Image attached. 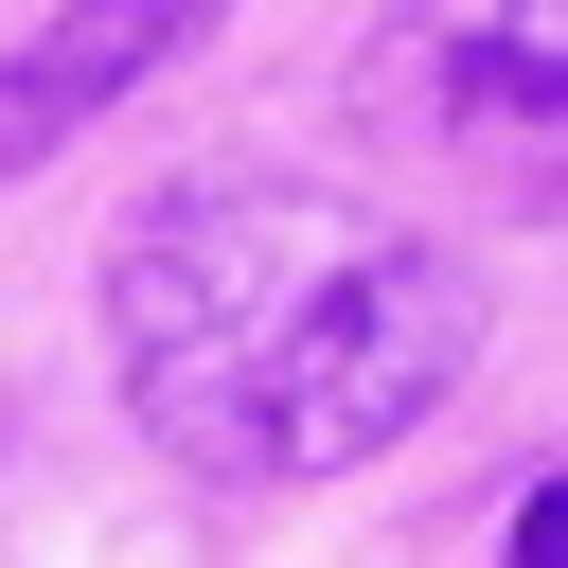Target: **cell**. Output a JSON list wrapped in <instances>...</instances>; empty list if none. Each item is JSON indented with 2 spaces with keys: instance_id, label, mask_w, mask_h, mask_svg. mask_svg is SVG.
I'll return each instance as SVG.
<instances>
[{
  "instance_id": "cell-4",
  "label": "cell",
  "mask_w": 568,
  "mask_h": 568,
  "mask_svg": "<svg viewBox=\"0 0 568 568\" xmlns=\"http://www.w3.org/2000/svg\"><path fill=\"white\" fill-rule=\"evenodd\" d=\"M515 568H568V479H532V515H515Z\"/></svg>"
},
{
  "instance_id": "cell-3",
  "label": "cell",
  "mask_w": 568,
  "mask_h": 568,
  "mask_svg": "<svg viewBox=\"0 0 568 568\" xmlns=\"http://www.w3.org/2000/svg\"><path fill=\"white\" fill-rule=\"evenodd\" d=\"M195 36H213V0H71L53 36H18V53H0V178H36L71 124H106V106H124L142 71H178Z\"/></svg>"
},
{
  "instance_id": "cell-2",
  "label": "cell",
  "mask_w": 568,
  "mask_h": 568,
  "mask_svg": "<svg viewBox=\"0 0 568 568\" xmlns=\"http://www.w3.org/2000/svg\"><path fill=\"white\" fill-rule=\"evenodd\" d=\"M373 142H444L497 195H568V0H390L355 53Z\"/></svg>"
},
{
  "instance_id": "cell-1",
  "label": "cell",
  "mask_w": 568,
  "mask_h": 568,
  "mask_svg": "<svg viewBox=\"0 0 568 568\" xmlns=\"http://www.w3.org/2000/svg\"><path fill=\"white\" fill-rule=\"evenodd\" d=\"M124 390L195 479H337L479 355V284L337 178H195L124 231Z\"/></svg>"
}]
</instances>
